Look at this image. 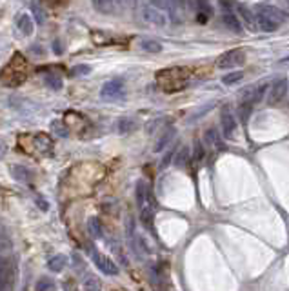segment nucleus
<instances>
[{
    "label": "nucleus",
    "mask_w": 289,
    "mask_h": 291,
    "mask_svg": "<svg viewBox=\"0 0 289 291\" xmlns=\"http://www.w3.org/2000/svg\"><path fill=\"white\" fill-rule=\"evenodd\" d=\"M53 49H55V53H56V55H60V53H62V49H60V44H58V42H55V48H53Z\"/></svg>",
    "instance_id": "c9c22d12"
},
{
    "label": "nucleus",
    "mask_w": 289,
    "mask_h": 291,
    "mask_svg": "<svg viewBox=\"0 0 289 291\" xmlns=\"http://www.w3.org/2000/svg\"><path fill=\"white\" fill-rule=\"evenodd\" d=\"M84 290H100V282L96 280V277H88V280L84 282Z\"/></svg>",
    "instance_id": "c85d7f7f"
},
{
    "label": "nucleus",
    "mask_w": 289,
    "mask_h": 291,
    "mask_svg": "<svg viewBox=\"0 0 289 291\" xmlns=\"http://www.w3.org/2000/svg\"><path fill=\"white\" fill-rule=\"evenodd\" d=\"M33 142L37 144V147H39L40 151H51V147H53V142H51V139L48 135H37L33 139Z\"/></svg>",
    "instance_id": "6ab92c4d"
},
{
    "label": "nucleus",
    "mask_w": 289,
    "mask_h": 291,
    "mask_svg": "<svg viewBox=\"0 0 289 291\" xmlns=\"http://www.w3.org/2000/svg\"><path fill=\"white\" fill-rule=\"evenodd\" d=\"M2 290H4V286H2V282H0V291H2Z\"/></svg>",
    "instance_id": "e433bc0d"
},
{
    "label": "nucleus",
    "mask_w": 289,
    "mask_h": 291,
    "mask_svg": "<svg viewBox=\"0 0 289 291\" xmlns=\"http://www.w3.org/2000/svg\"><path fill=\"white\" fill-rule=\"evenodd\" d=\"M256 26H258L262 31H267V33H271V31H277L280 24L273 22V20H269V18L264 17V15H256Z\"/></svg>",
    "instance_id": "dca6fc26"
},
{
    "label": "nucleus",
    "mask_w": 289,
    "mask_h": 291,
    "mask_svg": "<svg viewBox=\"0 0 289 291\" xmlns=\"http://www.w3.org/2000/svg\"><path fill=\"white\" fill-rule=\"evenodd\" d=\"M189 160V147H182V149H178L177 157H175V166H178V168H184L186 164H188Z\"/></svg>",
    "instance_id": "5701e85b"
},
{
    "label": "nucleus",
    "mask_w": 289,
    "mask_h": 291,
    "mask_svg": "<svg viewBox=\"0 0 289 291\" xmlns=\"http://www.w3.org/2000/svg\"><path fill=\"white\" fill-rule=\"evenodd\" d=\"M288 6H289V0H288Z\"/></svg>",
    "instance_id": "4c0bfd02"
},
{
    "label": "nucleus",
    "mask_w": 289,
    "mask_h": 291,
    "mask_svg": "<svg viewBox=\"0 0 289 291\" xmlns=\"http://www.w3.org/2000/svg\"><path fill=\"white\" fill-rule=\"evenodd\" d=\"M53 129L56 131V135H58V137H64V139H66L67 135H69V133H67V129L62 126V122H53Z\"/></svg>",
    "instance_id": "7c9ffc66"
},
{
    "label": "nucleus",
    "mask_w": 289,
    "mask_h": 291,
    "mask_svg": "<svg viewBox=\"0 0 289 291\" xmlns=\"http://www.w3.org/2000/svg\"><path fill=\"white\" fill-rule=\"evenodd\" d=\"M173 155H175V147H171V149H169V153H167L166 157L162 158V162H160V168H162V169L169 166V162L173 160Z\"/></svg>",
    "instance_id": "2f4dec72"
},
{
    "label": "nucleus",
    "mask_w": 289,
    "mask_h": 291,
    "mask_svg": "<svg viewBox=\"0 0 289 291\" xmlns=\"http://www.w3.org/2000/svg\"><path fill=\"white\" fill-rule=\"evenodd\" d=\"M4 153H6V144H4L2 140H0V158L4 157Z\"/></svg>",
    "instance_id": "f704fd0d"
},
{
    "label": "nucleus",
    "mask_w": 289,
    "mask_h": 291,
    "mask_svg": "<svg viewBox=\"0 0 289 291\" xmlns=\"http://www.w3.org/2000/svg\"><path fill=\"white\" fill-rule=\"evenodd\" d=\"M11 177L15 180H18V182H29L31 180V177H33V173H31V169H28L26 166H22V164H15V166H11Z\"/></svg>",
    "instance_id": "9d476101"
},
{
    "label": "nucleus",
    "mask_w": 289,
    "mask_h": 291,
    "mask_svg": "<svg viewBox=\"0 0 289 291\" xmlns=\"http://www.w3.org/2000/svg\"><path fill=\"white\" fill-rule=\"evenodd\" d=\"M140 48L147 53H160L162 51V44L160 42H156V40H149V39H144L140 42Z\"/></svg>",
    "instance_id": "412c9836"
},
{
    "label": "nucleus",
    "mask_w": 289,
    "mask_h": 291,
    "mask_svg": "<svg viewBox=\"0 0 289 291\" xmlns=\"http://www.w3.org/2000/svg\"><path fill=\"white\" fill-rule=\"evenodd\" d=\"M117 128H118V133L128 135V133H133L135 129L139 128V124L135 122L133 118H120Z\"/></svg>",
    "instance_id": "f3484780"
},
{
    "label": "nucleus",
    "mask_w": 289,
    "mask_h": 291,
    "mask_svg": "<svg viewBox=\"0 0 289 291\" xmlns=\"http://www.w3.org/2000/svg\"><path fill=\"white\" fill-rule=\"evenodd\" d=\"M35 202H37V206H39L42 211H49V202L44 200L42 196H35Z\"/></svg>",
    "instance_id": "72a5a7b5"
},
{
    "label": "nucleus",
    "mask_w": 289,
    "mask_h": 291,
    "mask_svg": "<svg viewBox=\"0 0 289 291\" xmlns=\"http://www.w3.org/2000/svg\"><path fill=\"white\" fill-rule=\"evenodd\" d=\"M286 90H288V84L284 79H277L271 84V90H269V104H277L284 98L286 95Z\"/></svg>",
    "instance_id": "423d86ee"
},
{
    "label": "nucleus",
    "mask_w": 289,
    "mask_h": 291,
    "mask_svg": "<svg viewBox=\"0 0 289 291\" xmlns=\"http://www.w3.org/2000/svg\"><path fill=\"white\" fill-rule=\"evenodd\" d=\"M100 97L106 98V100H118V98H124V86L120 80H109L102 86Z\"/></svg>",
    "instance_id": "20e7f679"
},
{
    "label": "nucleus",
    "mask_w": 289,
    "mask_h": 291,
    "mask_svg": "<svg viewBox=\"0 0 289 291\" xmlns=\"http://www.w3.org/2000/svg\"><path fill=\"white\" fill-rule=\"evenodd\" d=\"M222 131L224 137H228V139H233L235 131H237V120H235L233 113L229 111L228 107H224L222 111Z\"/></svg>",
    "instance_id": "0eeeda50"
},
{
    "label": "nucleus",
    "mask_w": 289,
    "mask_h": 291,
    "mask_svg": "<svg viewBox=\"0 0 289 291\" xmlns=\"http://www.w3.org/2000/svg\"><path fill=\"white\" fill-rule=\"evenodd\" d=\"M91 71V67L89 66H84V64H78V66H75L71 69V77H82V75H88V73Z\"/></svg>",
    "instance_id": "cd10ccee"
},
{
    "label": "nucleus",
    "mask_w": 289,
    "mask_h": 291,
    "mask_svg": "<svg viewBox=\"0 0 289 291\" xmlns=\"http://www.w3.org/2000/svg\"><path fill=\"white\" fill-rule=\"evenodd\" d=\"M48 290H55V282L49 279H40L37 282V291H48Z\"/></svg>",
    "instance_id": "bb28decb"
},
{
    "label": "nucleus",
    "mask_w": 289,
    "mask_h": 291,
    "mask_svg": "<svg viewBox=\"0 0 289 291\" xmlns=\"http://www.w3.org/2000/svg\"><path fill=\"white\" fill-rule=\"evenodd\" d=\"M242 77H244V73L242 71H233V73H229V75H226L222 79V82L226 86H233V84H237V82H240Z\"/></svg>",
    "instance_id": "b1692460"
},
{
    "label": "nucleus",
    "mask_w": 289,
    "mask_h": 291,
    "mask_svg": "<svg viewBox=\"0 0 289 291\" xmlns=\"http://www.w3.org/2000/svg\"><path fill=\"white\" fill-rule=\"evenodd\" d=\"M46 82H48V86H49L51 90H55V91L62 90V86H64L62 79L60 77H56V75H48V77H46Z\"/></svg>",
    "instance_id": "393cba45"
},
{
    "label": "nucleus",
    "mask_w": 289,
    "mask_h": 291,
    "mask_svg": "<svg viewBox=\"0 0 289 291\" xmlns=\"http://www.w3.org/2000/svg\"><path fill=\"white\" fill-rule=\"evenodd\" d=\"M17 26H18V31H22V35H31L33 33V18L29 17V15H20L17 18Z\"/></svg>",
    "instance_id": "4468645a"
},
{
    "label": "nucleus",
    "mask_w": 289,
    "mask_h": 291,
    "mask_svg": "<svg viewBox=\"0 0 289 291\" xmlns=\"http://www.w3.org/2000/svg\"><path fill=\"white\" fill-rule=\"evenodd\" d=\"M17 279V264L11 253L0 255V282L4 286V290H11Z\"/></svg>",
    "instance_id": "f257e3e1"
},
{
    "label": "nucleus",
    "mask_w": 289,
    "mask_h": 291,
    "mask_svg": "<svg viewBox=\"0 0 289 291\" xmlns=\"http://www.w3.org/2000/svg\"><path fill=\"white\" fill-rule=\"evenodd\" d=\"M66 266H67L66 255H55V257H51L49 262H48V268H49L51 271H55V273H60Z\"/></svg>",
    "instance_id": "2eb2a0df"
},
{
    "label": "nucleus",
    "mask_w": 289,
    "mask_h": 291,
    "mask_svg": "<svg viewBox=\"0 0 289 291\" xmlns=\"http://www.w3.org/2000/svg\"><path fill=\"white\" fill-rule=\"evenodd\" d=\"M88 230L93 239H102V235H104V228H102V222L98 218H89Z\"/></svg>",
    "instance_id": "a211bd4d"
},
{
    "label": "nucleus",
    "mask_w": 289,
    "mask_h": 291,
    "mask_svg": "<svg viewBox=\"0 0 289 291\" xmlns=\"http://www.w3.org/2000/svg\"><path fill=\"white\" fill-rule=\"evenodd\" d=\"M222 20H224V24L228 26V29H231L233 33H242V24H240L239 17H235L231 11L224 13V15H222Z\"/></svg>",
    "instance_id": "ddd939ff"
},
{
    "label": "nucleus",
    "mask_w": 289,
    "mask_h": 291,
    "mask_svg": "<svg viewBox=\"0 0 289 291\" xmlns=\"http://www.w3.org/2000/svg\"><path fill=\"white\" fill-rule=\"evenodd\" d=\"M244 62V53L240 49H231L228 51V53H224V55H220V58H218V67H222V69H229V67H235L239 66V64H242Z\"/></svg>",
    "instance_id": "39448f33"
},
{
    "label": "nucleus",
    "mask_w": 289,
    "mask_h": 291,
    "mask_svg": "<svg viewBox=\"0 0 289 291\" xmlns=\"http://www.w3.org/2000/svg\"><path fill=\"white\" fill-rule=\"evenodd\" d=\"M91 258H93V262L96 264V268L100 269L102 273L106 275H117L118 273V266L113 262L111 258L106 257V255H102L98 253L95 247H91Z\"/></svg>",
    "instance_id": "7ed1b4c3"
},
{
    "label": "nucleus",
    "mask_w": 289,
    "mask_h": 291,
    "mask_svg": "<svg viewBox=\"0 0 289 291\" xmlns=\"http://www.w3.org/2000/svg\"><path fill=\"white\" fill-rule=\"evenodd\" d=\"M120 0H93V7L100 13H115Z\"/></svg>",
    "instance_id": "9b49d317"
},
{
    "label": "nucleus",
    "mask_w": 289,
    "mask_h": 291,
    "mask_svg": "<svg viewBox=\"0 0 289 291\" xmlns=\"http://www.w3.org/2000/svg\"><path fill=\"white\" fill-rule=\"evenodd\" d=\"M256 13L264 15V17H267L269 20H273V22L277 24H282L286 20V15L275 6H256Z\"/></svg>",
    "instance_id": "6e6552de"
},
{
    "label": "nucleus",
    "mask_w": 289,
    "mask_h": 291,
    "mask_svg": "<svg viewBox=\"0 0 289 291\" xmlns=\"http://www.w3.org/2000/svg\"><path fill=\"white\" fill-rule=\"evenodd\" d=\"M137 202H139V207H144L145 204H149L151 202L149 186L145 184L144 180H139V182H137Z\"/></svg>",
    "instance_id": "1a4fd4ad"
},
{
    "label": "nucleus",
    "mask_w": 289,
    "mask_h": 291,
    "mask_svg": "<svg viewBox=\"0 0 289 291\" xmlns=\"http://www.w3.org/2000/svg\"><path fill=\"white\" fill-rule=\"evenodd\" d=\"M202 158H204V147H202L200 142H195V160L200 162Z\"/></svg>",
    "instance_id": "473e14b6"
},
{
    "label": "nucleus",
    "mask_w": 289,
    "mask_h": 291,
    "mask_svg": "<svg viewBox=\"0 0 289 291\" xmlns=\"http://www.w3.org/2000/svg\"><path fill=\"white\" fill-rule=\"evenodd\" d=\"M29 9H31V13H33V20L39 26H44L46 24V11L42 9V7L37 4V2H31V6H29Z\"/></svg>",
    "instance_id": "aec40b11"
},
{
    "label": "nucleus",
    "mask_w": 289,
    "mask_h": 291,
    "mask_svg": "<svg viewBox=\"0 0 289 291\" xmlns=\"http://www.w3.org/2000/svg\"><path fill=\"white\" fill-rule=\"evenodd\" d=\"M196 7H198V11L206 13V15H211L213 13V7L209 6V2H207V0H196Z\"/></svg>",
    "instance_id": "c756f323"
},
{
    "label": "nucleus",
    "mask_w": 289,
    "mask_h": 291,
    "mask_svg": "<svg viewBox=\"0 0 289 291\" xmlns=\"http://www.w3.org/2000/svg\"><path fill=\"white\" fill-rule=\"evenodd\" d=\"M206 140L211 146H217L218 149H224V144H222V140H220V137H218L217 129H213V128L207 129V131H206Z\"/></svg>",
    "instance_id": "4be33fe9"
},
{
    "label": "nucleus",
    "mask_w": 289,
    "mask_h": 291,
    "mask_svg": "<svg viewBox=\"0 0 289 291\" xmlns=\"http://www.w3.org/2000/svg\"><path fill=\"white\" fill-rule=\"evenodd\" d=\"M175 128H167L164 133H162V137L158 140H156V144H155V151H162V149H166V147H169V142H171L173 139H175Z\"/></svg>",
    "instance_id": "f8f14e48"
},
{
    "label": "nucleus",
    "mask_w": 289,
    "mask_h": 291,
    "mask_svg": "<svg viewBox=\"0 0 289 291\" xmlns=\"http://www.w3.org/2000/svg\"><path fill=\"white\" fill-rule=\"evenodd\" d=\"M142 18H144L147 24H153V26H166L167 24V17L164 9L156 6H151V4H145L142 7Z\"/></svg>",
    "instance_id": "f03ea898"
},
{
    "label": "nucleus",
    "mask_w": 289,
    "mask_h": 291,
    "mask_svg": "<svg viewBox=\"0 0 289 291\" xmlns=\"http://www.w3.org/2000/svg\"><path fill=\"white\" fill-rule=\"evenodd\" d=\"M251 102H244L242 100V104H240V107H239V115H240V118L244 120V122H247V118H249V113H251Z\"/></svg>",
    "instance_id": "a878e982"
}]
</instances>
